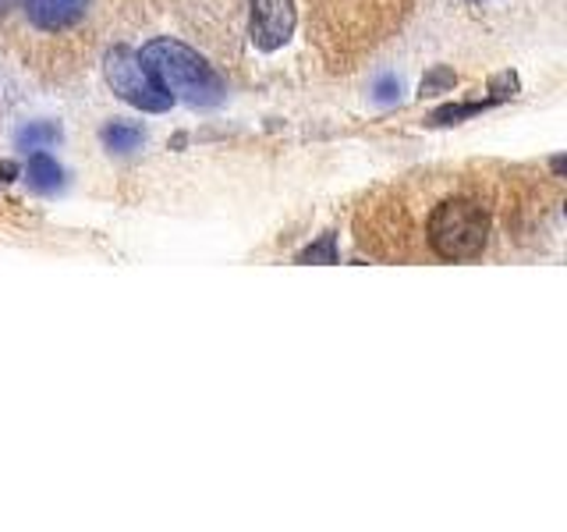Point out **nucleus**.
I'll return each instance as SVG.
<instances>
[{
    "instance_id": "20e7f679",
    "label": "nucleus",
    "mask_w": 567,
    "mask_h": 532,
    "mask_svg": "<svg viewBox=\"0 0 567 532\" xmlns=\"http://www.w3.org/2000/svg\"><path fill=\"white\" fill-rule=\"evenodd\" d=\"M103 75H106V85H111L128 106H135V111H142V114L171 111V103H174L171 93L156 82V75L132 47H114L111 53H106Z\"/></svg>"
},
{
    "instance_id": "423d86ee",
    "label": "nucleus",
    "mask_w": 567,
    "mask_h": 532,
    "mask_svg": "<svg viewBox=\"0 0 567 532\" xmlns=\"http://www.w3.org/2000/svg\"><path fill=\"white\" fill-rule=\"evenodd\" d=\"M89 4L93 0H22V18L32 32L64 35L85 22Z\"/></svg>"
},
{
    "instance_id": "39448f33",
    "label": "nucleus",
    "mask_w": 567,
    "mask_h": 532,
    "mask_svg": "<svg viewBox=\"0 0 567 532\" xmlns=\"http://www.w3.org/2000/svg\"><path fill=\"white\" fill-rule=\"evenodd\" d=\"M295 0H252V43L262 53H274L295 35Z\"/></svg>"
},
{
    "instance_id": "6e6552de",
    "label": "nucleus",
    "mask_w": 567,
    "mask_h": 532,
    "mask_svg": "<svg viewBox=\"0 0 567 532\" xmlns=\"http://www.w3.org/2000/svg\"><path fill=\"white\" fill-rule=\"evenodd\" d=\"M142 129L138 124H124V121H114V124H106L103 129V146L111 150V153H132L142 146Z\"/></svg>"
},
{
    "instance_id": "0eeeda50",
    "label": "nucleus",
    "mask_w": 567,
    "mask_h": 532,
    "mask_svg": "<svg viewBox=\"0 0 567 532\" xmlns=\"http://www.w3.org/2000/svg\"><path fill=\"white\" fill-rule=\"evenodd\" d=\"M25 177H29V185L35 188V192H53L61 185V164L53 160L50 153H43V150H35L32 156H29V164H25Z\"/></svg>"
},
{
    "instance_id": "f8f14e48",
    "label": "nucleus",
    "mask_w": 567,
    "mask_h": 532,
    "mask_svg": "<svg viewBox=\"0 0 567 532\" xmlns=\"http://www.w3.org/2000/svg\"><path fill=\"white\" fill-rule=\"evenodd\" d=\"M8 8V0H0V11H4Z\"/></svg>"
},
{
    "instance_id": "9d476101",
    "label": "nucleus",
    "mask_w": 567,
    "mask_h": 532,
    "mask_svg": "<svg viewBox=\"0 0 567 532\" xmlns=\"http://www.w3.org/2000/svg\"><path fill=\"white\" fill-rule=\"evenodd\" d=\"M301 263H337V253H333V235H327L319 245H309L306 253L298 256Z\"/></svg>"
},
{
    "instance_id": "7ed1b4c3",
    "label": "nucleus",
    "mask_w": 567,
    "mask_h": 532,
    "mask_svg": "<svg viewBox=\"0 0 567 532\" xmlns=\"http://www.w3.org/2000/svg\"><path fill=\"white\" fill-rule=\"evenodd\" d=\"M489 242V209L475 195H447L425 217V245L436 259H475Z\"/></svg>"
},
{
    "instance_id": "f257e3e1",
    "label": "nucleus",
    "mask_w": 567,
    "mask_h": 532,
    "mask_svg": "<svg viewBox=\"0 0 567 532\" xmlns=\"http://www.w3.org/2000/svg\"><path fill=\"white\" fill-rule=\"evenodd\" d=\"M309 32L330 61H348L383 43L401 25L412 0H306Z\"/></svg>"
},
{
    "instance_id": "1a4fd4ad",
    "label": "nucleus",
    "mask_w": 567,
    "mask_h": 532,
    "mask_svg": "<svg viewBox=\"0 0 567 532\" xmlns=\"http://www.w3.org/2000/svg\"><path fill=\"white\" fill-rule=\"evenodd\" d=\"M61 139V129L58 124H29V129L18 132V146H29V150H40V146H50V142Z\"/></svg>"
},
{
    "instance_id": "9b49d317",
    "label": "nucleus",
    "mask_w": 567,
    "mask_h": 532,
    "mask_svg": "<svg viewBox=\"0 0 567 532\" xmlns=\"http://www.w3.org/2000/svg\"><path fill=\"white\" fill-rule=\"evenodd\" d=\"M380 96H394V82H390V79H386V82L380 85Z\"/></svg>"
},
{
    "instance_id": "f03ea898",
    "label": "nucleus",
    "mask_w": 567,
    "mask_h": 532,
    "mask_svg": "<svg viewBox=\"0 0 567 532\" xmlns=\"http://www.w3.org/2000/svg\"><path fill=\"white\" fill-rule=\"evenodd\" d=\"M138 58L146 61L156 82L171 93V100H185L188 106H217L227 96V85L217 75V68L182 40L159 35V40H150L142 47Z\"/></svg>"
}]
</instances>
